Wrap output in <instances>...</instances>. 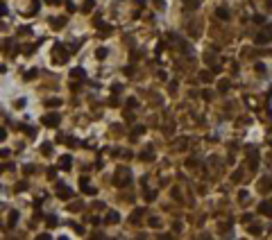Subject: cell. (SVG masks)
Listing matches in <instances>:
<instances>
[{"instance_id": "44dd1931", "label": "cell", "mask_w": 272, "mask_h": 240, "mask_svg": "<svg viewBox=\"0 0 272 240\" xmlns=\"http://www.w3.org/2000/svg\"><path fill=\"white\" fill-rule=\"evenodd\" d=\"M71 75H73V77H84V70H79V68H75V70L71 73Z\"/></svg>"}, {"instance_id": "52a82bcc", "label": "cell", "mask_w": 272, "mask_h": 240, "mask_svg": "<svg viewBox=\"0 0 272 240\" xmlns=\"http://www.w3.org/2000/svg\"><path fill=\"white\" fill-rule=\"evenodd\" d=\"M259 213H263V215H268V218H272V202H261Z\"/></svg>"}, {"instance_id": "4fadbf2b", "label": "cell", "mask_w": 272, "mask_h": 240, "mask_svg": "<svg viewBox=\"0 0 272 240\" xmlns=\"http://www.w3.org/2000/svg\"><path fill=\"white\" fill-rule=\"evenodd\" d=\"M45 104H48L50 109H57V107L61 104V100H57V98H52V100H48V102H45Z\"/></svg>"}, {"instance_id": "7a4b0ae2", "label": "cell", "mask_w": 272, "mask_h": 240, "mask_svg": "<svg viewBox=\"0 0 272 240\" xmlns=\"http://www.w3.org/2000/svg\"><path fill=\"white\" fill-rule=\"evenodd\" d=\"M57 197H59V199H66V202H68V199H73V190H71L68 186L59 184V186H57Z\"/></svg>"}, {"instance_id": "4dcf8cb0", "label": "cell", "mask_w": 272, "mask_h": 240, "mask_svg": "<svg viewBox=\"0 0 272 240\" xmlns=\"http://www.w3.org/2000/svg\"><path fill=\"white\" fill-rule=\"evenodd\" d=\"M5 138H7V131H5L2 127H0V141H5Z\"/></svg>"}, {"instance_id": "ac0fdd59", "label": "cell", "mask_w": 272, "mask_h": 240, "mask_svg": "<svg viewBox=\"0 0 272 240\" xmlns=\"http://www.w3.org/2000/svg\"><path fill=\"white\" fill-rule=\"evenodd\" d=\"M95 57H98V59H105V57H107V50H105V48H100V50L95 52Z\"/></svg>"}, {"instance_id": "d6986e66", "label": "cell", "mask_w": 272, "mask_h": 240, "mask_svg": "<svg viewBox=\"0 0 272 240\" xmlns=\"http://www.w3.org/2000/svg\"><path fill=\"white\" fill-rule=\"evenodd\" d=\"M200 79H202V82H211V73H202V75H200Z\"/></svg>"}, {"instance_id": "d6a6232c", "label": "cell", "mask_w": 272, "mask_h": 240, "mask_svg": "<svg viewBox=\"0 0 272 240\" xmlns=\"http://www.w3.org/2000/svg\"><path fill=\"white\" fill-rule=\"evenodd\" d=\"M265 5H268V9H272V0H265Z\"/></svg>"}, {"instance_id": "ffe728a7", "label": "cell", "mask_w": 272, "mask_h": 240, "mask_svg": "<svg viewBox=\"0 0 272 240\" xmlns=\"http://www.w3.org/2000/svg\"><path fill=\"white\" fill-rule=\"evenodd\" d=\"M45 222H48V227H55L57 224V218H55V215H48V220H45Z\"/></svg>"}, {"instance_id": "e0dca14e", "label": "cell", "mask_w": 272, "mask_h": 240, "mask_svg": "<svg viewBox=\"0 0 272 240\" xmlns=\"http://www.w3.org/2000/svg\"><path fill=\"white\" fill-rule=\"evenodd\" d=\"M52 25H55V27H61V25H66V18H55V21H52Z\"/></svg>"}, {"instance_id": "8992f818", "label": "cell", "mask_w": 272, "mask_h": 240, "mask_svg": "<svg viewBox=\"0 0 272 240\" xmlns=\"http://www.w3.org/2000/svg\"><path fill=\"white\" fill-rule=\"evenodd\" d=\"M79 186L86 190V195H95V188L89 184V177H82V179H79Z\"/></svg>"}, {"instance_id": "3957f363", "label": "cell", "mask_w": 272, "mask_h": 240, "mask_svg": "<svg viewBox=\"0 0 272 240\" xmlns=\"http://www.w3.org/2000/svg\"><path fill=\"white\" fill-rule=\"evenodd\" d=\"M59 113H48V116H43V125L45 127H57L59 125Z\"/></svg>"}, {"instance_id": "ba28073f", "label": "cell", "mask_w": 272, "mask_h": 240, "mask_svg": "<svg viewBox=\"0 0 272 240\" xmlns=\"http://www.w3.org/2000/svg\"><path fill=\"white\" fill-rule=\"evenodd\" d=\"M73 165V161H71V156H66V154H63V156L59 159V168H63V170H68Z\"/></svg>"}, {"instance_id": "1f68e13d", "label": "cell", "mask_w": 272, "mask_h": 240, "mask_svg": "<svg viewBox=\"0 0 272 240\" xmlns=\"http://www.w3.org/2000/svg\"><path fill=\"white\" fill-rule=\"evenodd\" d=\"M134 2L138 5V7H143V5H145V0H134Z\"/></svg>"}, {"instance_id": "f1b7e54d", "label": "cell", "mask_w": 272, "mask_h": 240, "mask_svg": "<svg viewBox=\"0 0 272 240\" xmlns=\"http://www.w3.org/2000/svg\"><path fill=\"white\" fill-rule=\"evenodd\" d=\"M227 88H229V82H222V84H220V91H222V93H224Z\"/></svg>"}, {"instance_id": "2e32d148", "label": "cell", "mask_w": 272, "mask_h": 240, "mask_svg": "<svg viewBox=\"0 0 272 240\" xmlns=\"http://www.w3.org/2000/svg\"><path fill=\"white\" fill-rule=\"evenodd\" d=\"M141 215H143V208H136V213L132 215V222H136V220H141Z\"/></svg>"}, {"instance_id": "277c9868", "label": "cell", "mask_w": 272, "mask_h": 240, "mask_svg": "<svg viewBox=\"0 0 272 240\" xmlns=\"http://www.w3.org/2000/svg\"><path fill=\"white\" fill-rule=\"evenodd\" d=\"M66 59H68V52L63 50V45L57 43V45H55V61L59 64V61H66Z\"/></svg>"}, {"instance_id": "7c38bea8", "label": "cell", "mask_w": 272, "mask_h": 240, "mask_svg": "<svg viewBox=\"0 0 272 240\" xmlns=\"http://www.w3.org/2000/svg\"><path fill=\"white\" fill-rule=\"evenodd\" d=\"M141 159L143 161H150V159H152V147H145V150L141 152Z\"/></svg>"}, {"instance_id": "cb8c5ba5", "label": "cell", "mask_w": 272, "mask_h": 240, "mask_svg": "<svg viewBox=\"0 0 272 240\" xmlns=\"http://www.w3.org/2000/svg\"><path fill=\"white\" fill-rule=\"evenodd\" d=\"M143 131H145V127H134V131H132V134H134V136H141Z\"/></svg>"}, {"instance_id": "7402d4cb", "label": "cell", "mask_w": 272, "mask_h": 240, "mask_svg": "<svg viewBox=\"0 0 272 240\" xmlns=\"http://www.w3.org/2000/svg\"><path fill=\"white\" fill-rule=\"evenodd\" d=\"M41 152H43V154H48V152H52V145H50V143H45V145L41 147Z\"/></svg>"}, {"instance_id": "f546056e", "label": "cell", "mask_w": 272, "mask_h": 240, "mask_svg": "<svg viewBox=\"0 0 272 240\" xmlns=\"http://www.w3.org/2000/svg\"><path fill=\"white\" fill-rule=\"evenodd\" d=\"M25 188H27V184H23V181H21V184H16V190H25Z\"/></svg>"}, {"instance_id": "8fae6325", "label": "cell", "mask_w": 272, "mask_h": 240, "mask_svg": "<svg viewBox=\"0 0 272 240\" xmlns=\"http://www.w3.org/2000/svg\"><path fill=\"white\" fill-rule=\"evenodd\" d=\"M218 18L229 21V9H227V7H220V9H218Z\"/></svg>"}, {"instance_id": "d4e9b609", "label": "cell", "mask_w": 272, "mask_h": 240, "mask_svg": "<svg viewBox=\"0 0 272 240\" xmlns=\"http://www.w3.org/2000/svg\"><path fill=\"white\" fill-rule=\"evenodd\" d=\"M186 5H188V7H193V9H195V7H197V5H200V0H186Z\"/></svg>"}, {"instance_id": "6da1fadb", "label": "cell", "mask_w": 272, "mask_h": 240, "mask_svg": "<svg viewBox=\"0 0 272 240\" xmlns=\"http://www.w3.org/2000/svg\"><path fill=\"white\" fill-rule=\"evenodd\" d=\"M129 181H132V177H129V172H127L125 168L120 170V172H116V177H113V184L116 186H127Z\"/></svg>"}, {"instance_id": "9c48e42d", "label": "cell", "mask_w": 272, "mask_h": 240, "mask_svg": "<svg viewBox=\"0 0 272 240\" xmlns=\"http://www.w3.org/2000/svg\"><path fill=\"white\" fill-rule=\"evenodd\" d=\"M118 220H120V215L116 213V211H111V213L107 215V220H105V222H107V224H116V222H118Z\"/></svg>"}, {"instance_id": "9a60e30c", "label": "cell", "mask_w": 272, "mask_h": 240, "mask_svg": "<svg viewBox=\"0 0 272 240\" xmlns=\"http://www.w3.org/2000/svg\"><path fill=\"white\" fill-rule=\"evenodd\" d=\"M250 233H252V236H259V233H261V227L252 224V227H250Z\"/></svg>"}, {"instance_id": "603a6c76", "label": "cell", "mask_w": 272, "mask_h": 240, "mask_svg": "<svg viewBox=\"0 0 272 240\" xmlns=\"http://www.w3.org/2000/svg\"><path fill=\"white\" fill-rule=\"evenodd\" d=\"M154 197H157V193H152V190H147V193H145V199H147V202H152Z\"/></svg>"}, {"instance_id": "836d02e7", "label": "cell", "mask_w": 272, "mask_h": 240, "mask_svg": "<svg viewBox=\"0 0 272 240\" xmlns=\"http://www.w3.org/2000/svg\"><path fill=\"white\" fill-rule=\"evenodd\" d=\"M154 2H157V5H159V7H163V0H154Z\"/></svg>"}, {"instance_id": "30bf717a", "label": "cell", "mask_w": 272, "mask_h": 240, "mask_svg": "<svg viewBox=\"0 0 272 240\" xmlns=\"http://www.w3.org/2000/svg\"><path fill=\"white\" fill-rule=\"evenodd\" d=\"M93 7H95V0H84V7H82V11H84V14H89V11L93 9Z\"/></svg>"}, {"instance_id": "5b68a950", "label": "cell", "mask_w": 272, "mask_h": 240, "mask_svg": "<svg viewBox=\"0 0 272 240\" xmlns=\"http://www.w3.org/2000/svg\"><path fill=\"white\" fill-rule=\"evenodd\" d=\"M270 41H272V27H268L261 34H256V43H270Z\"/></svg>"}, {"instance_id": "484cf974", "label": "cell", "mask_w": 272, "mask_h": 240, "mask_svg": "<svg viewBox=\"0 0 272 240\" xmlns=\"http://www.w3.org/2000/svg\"><path fill=\"white\" fill-rule=\"evenodd\" d=\"M102 34H105V36H107V34H111V27H109V25H102Z\"/></svg>"}, {"instance_id": "5bb4252c", "label": "cell", "mask_w": 272, "mask_h": 240, "mask_svg": "<svg viewBox=\"0 0 272 240\" xmlns=\"http://www.w3.org/2000/svg\"><path fill=\"white\" fill-rule=\"evenodd\" d=\"M16 220H18V213H16V211H11V213H9V227H14Z\"/></svg>"}, {"instance_id": "4316f807", "label": "cell", "mask_w": 272, "mask_h": 240, "mask_svg": "<svg viewBox=\"0 0 272 240\" xmlns=\"http://www.w3.org/2000/svg\"><path fill=\"white\" fill-rule=\"evenodd\" d=\"M25 107V100H16V109H23Z\"/></svg>"}, {"instance_id": "83f0119b", "label": "cell", "mask_w": 272, "mask_h": 240, "mask_svg": "<svg viewBox=\"0 0 272 240\" xmlns=\"http://www.w3.org/2000/svg\"><path fill=\"white\" fill-rule=\"evenodd\" d=\"M23 172H25V174H27V172H34V165H25V168H23Z\"/></svg>"}]
</instances>
